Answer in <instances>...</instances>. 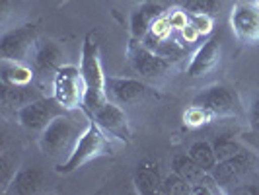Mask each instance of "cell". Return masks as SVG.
Returning <instances> with one entry per match:
<instances>
[{
	"label": "cell",
	"mask_w": 259,
	"mask_h": 195,
	"mask_svg": "<svg viewBox=\"0 0 259 195\" xmlns=\"http://www.w3.org/2000/svg\"><path fill=\"white\" fill-rule=\"evenodd\" d=\"M255 4H257V6H259V0H255Z\"/></svg>",
	"instance_id": "1f68e13d"
},
{
	"label": "cell",
	"mask_w": 259,
	"mask_h": 195,
	"mask_svg": "<svg viewBox=\"0 0 259 195\" xmlns=\"http://www.w3.org/2000/svg\"><path fill=\"white\" fill-rule=\"evenodd\" d=\"M82 131L84 129H80L78 123L68 113L55 117L51 123L39 133V150L53 160H61V158L65 160L66 156L72 152Z\"/></svg>",
	"instance_id": "3957f363"
},
{
	"label": "cell",
	"mask_w": 259,
	"mask_h": 195,
	"mask_svg": "<svg viewBox=\"0 0 259 195\" xmlns=\"http://www.w3.org/2000/svg\"><path fill=\"white\" fill-rule=\"evenodd\" d=\"M86 84L80 68L74 65H63L53 76V96L66 111L80 109L84 104Z\"/></svg>",
	"instance_id": "5b68a950"
},
{
	"label": "cell",
	"mask_w": 259,
	"mask_h": 195,
	"mask_svg": "<svg viewBox=\"0 0 259 195\" xmlns=\"http://www.w3.org/2000/svg\"><path fill=\"white\" fill-rule=\"evenodd\" d=\"M43 185V172L37 168H22L14 174L12 182L8 185L6 193L14 195H33Z\"/></svg>",
	"instance_id": "ac0fdd59"
},
{
	"label": "cell",
	"mask_w": 259,
	"mask_h": 195,
	"mask_svg": "<svg viewBox=\"0 0 259 195\" xmlns=\"http://www.w3.org/2000/svg\"><path fill=\"white\" fill-rule=\"evenodd\" d=\"M63 113H66V109L59 104V100L55 96L53 98H43L41 96L37 100H33L27 105H24L22 109H18L16 117H18V123L22 127L41 133L55 117L63 115Z\"/></svg>",
	"instance_id": "8992f818"
},
{
	"label": "cell",
	"mask_w": 259,
	"mask_h": 195,
	"mask_svg": "<svg viewBox=\"0 0 259 195\" xmlns=\"http://www.w3.org/2000/svg\"><path fill=\"white\" fill-rule=\"evenodd\" d=\"M80 72L86 84V94H84V104L82 109L86 111V115H92L98 107L109 100L107 90H105V82L107 76L102 66L100 59V45L96 41V33H88L84 43H82V53H80Z\"/></svg>",
	"instance_id": "6da1fadb"
},
{
	"label": "cell",
	"mask_w": 259,
	"mask_h": 195,
	"mask_svg": "<svg viewBox=\"0 0 259 195\" xmlns=\"http://www.w3.org/2000/svg\"><path fill=\"white\" fill-rule=\"evenodd\" d=\"M180 35H182V39H183V43H187V45H191V43H197L199 39L203 37L201 33H199V29L189 22L185 27H182L180 29Z\"/></svg>",
	"instance_id": "f1b7e54d"
},
{
	"label": "cell",
	"mask_w": 259,
	"mask_h": 195,
	"mask_svg": "<svg viewBox=\"0 0 259 195\" xmlns=\"http://www.w3.org/2000/svg\"><path fill=\"white\" fill-rule=\"evenodd\" d=\"M166 16H168V20H169V24H171V27H174V31H180L182 27H185L187 24H189V14L185 12L183 8H174V10L166 12Z\"/></svg>",
	"instance_id": "83f0119b"
},
{
	"label": "cell",
	"mask_w": 259,
	"mask_h": 195,
	"mask_svg": "<svg viewBox=\"0 0 259 195\" xmlns=\"http://www.w3.org/2000/svg\"><path fill=\"white\" fill-rule=\"evenodd\" d=\"M249 125L255 133H259V98L249 107Z\"/></svg>",
	"instance_id": "f546056e"
},
{
	"label": "cell",
	"mask_w": 259,
	"mask_h": 195,
	"mask_svg": "<svg viewBox=\"0 0 259 195\" xmlns=\"http://www.w3.org/2000/svg\"><path fill=\"white\" fill-rule=\"evenodd\" d=\"M162 14H164V8L160 4H156V2L141 4L135 12L131 14V37L141 41L150 31L156 18L162 16Z\"/></svg>",
	"instance_id": "5bb4252c"
},
{
	"label": "cell",
	"mask_w": 259,
	"mask_h": 195,
	"mask_svg": "<svg viewBox=\"0 0 259 195\" xmlns=\"http://www.w3.org/2000/svg\"><path fill=\"white\" fill-rule=\"evenodd\" d=\"M171 2H178V4H182L183 0H171Z\"/></svg>",
	"instance_id": "4dcf8cb0"
},
{
	"label": "cell",
	"mask_w": 259,
	"mask_h": 195,
	"mask_svg": "<svg viewBox=\"0 0 259 195\" xmlns=\"http://www.w3.org/2000/svg\"><path fill=\"white\" fill-rule=\"evenodd\" d=\"M105 133L94 119L88 117V123L84 131L80 133L76 144L72 148V152L66 156L63 162L57 164V174H72L78 168H82L84 164H88L92 160L100 158V156H107L113 152V146L107 141Z\"/></svg>",
	"instance_id": "7a4b0ae2"
},
{
	"label": "cell",
	"mask_w": 259,
	"mask_h": 195,
	"mask_svg": "<svg viewBox=\"0 0 259 195\" xmlns=\"http://www.w3.org/2000/svg\"><path fill=\"white\" fill-rule=\"evenodd\" d=\"M219 61H221V39L217 35H210L191 57L187 65V74L193 78L203 76L219 65Z\"/></svg>",
	"instance_id": "4fadbf2b"
},
{
	"label": "cell",
	"mask_w": 259,
	"mask_h": 195,
	"mask_svg": "<svg viewBox=\"0 0 259 195\" xmlns=\"http://www.w3.org/2000/svg\"><path fill=\"white\" fill-rule=\"evenodd\" d=\"M193 104L205 107L214 117L236 115L240 111V98H238V94L232 88L224 86V84H214V86L205 88L193 100Z\"/></svg>",
	"instance_id": "ba28073f"
},
{
	"label": "cell",
	"mask_w": 259,
	"mask_h": 195,
	"mask_svg": "<svg viewBox=\"0 0 259 195\" xmlns=\"http://www.w3.org/2000/svg\"><path fill=\"white\" fill-rule=\"evenodd\" d=\"M0 82L12 86H29L33 82V68L24 61L0 59Z\"/></svg>",
	"instance_id": "d6986e66"
},
{
	"label": "cell",
	"mask_w": 259,
	"mask_h": 195,
	"mask_svg": "<svg viewBox=\"0 0 259 195\" xmlns=\"http://www.w3.org/2000/svg\"><path fill=\"white\" fill-rule=\"evenodd\" d=\"M182 8L189 16H193V14H212L219 8V0H183Z\"/></svg>",
	"instance_id": "484cf974"
},
{
	"label": "cell",
	"mask_w": 259,
	"mask_h": 195,
	"mask_svg": "<svg viewBox=\"0 0 259 195\" xmlns=\"http://www.w3.org/2000/svg\"><path fill=\"white\" fill-rule=\"evenodd\" d=\"M160 183H162V174L160 166L154 160H143L137 172H135V187L137 191L143 195L158 193L160 191Z\"/></svg>",
	"instance_id": "e0dca14e"
},
{
	"label": "cell",
	"mask_w": 259,
	"mask_h": 195,
	"mask_svg": "<svg viewBox=\"0 0 259 195\" xmlns=\"http://www.w3.org/2000/svg\"><path fill=\"white\" fill-rule=\"evenodd\" d=\"M171 170H174L176 174H180L183 180H187V182L191 183V187L199 185V183L205 180V176L208 174V172H205V170L201 168L187 152H178V154L171 158Z\"/></svg>",
	"instance_id": "ffe728a7"
},
{
	"label": "cell",
	"mask_w": 259,
	"mask_h": 195,
	"mask_svg": "<svg viewBox=\"0 0 259 195\" xmlns=\"http://www.w3.org/2000/svg\"><path fill=\"white\" fill-rule=\"evenodd\" d=\"M257 162V156L253 154L251 150L244 148L238 154L230 156L226 160H221L212 168L210 174H212L214 182L219 183L222 193H232L238 185H242L255 172Z\"/></svg>",
	"instance_id": "277c9868"
},
{
	"label": "cell",
	"mask_w": 259,
	"mask_h": 195,
	"mask_svg": "<svg viewBox=\"0 0 259 195\" xmlns=\"http://www.w3.org/2000/svg\"><path fill=\"white\" fill-rule=\"evenodd\" d=\"M187 154L191 156L205 172H212V168L219 164V158H217V152L212 148V143H208V141H195L187 148Z\"/></svg>",
	"instance_id": "44dd1931"
},
{
	"label": "cell",
	"mask_w": 259,
	"mask_h": 195,
	"mask_svg": "<svg viewBox=\"0 0 259 195\" xmlns=\"http://www.w3.org/2000/svg\"><path fill=\"white\" fill-rule=\"evenodd\" d=\"M214 119V115L207 111L205 107H201V105L193 104L191 107H187V111L183 113V123L187 125V127H203V125H207Z\"/></svg>",
	"instance_id": "d4e9b609"
},
{
	"label": "cell",
	"mask_w": 259,
	"mask_h": 195,
	"mask_svg": "<svg viewBox=\"0 0 259 195\" xmlns=\"http://www.w3.org/2000/svg\"><path fill=\"white\" fill-rule=\"evenodd\" d=\"M189 22L199 29V33H201L203 37L210 35V33H212V29H214L212 14H193V16H189Z\"/></svg>",
	"instance_id": "4316f807"
},
{
	"label": "cell",
	"mask_w": 259,
	"mask_h": 195,
	"mask_svg": "<svg viewBox=\"0 0 259 195\" xmlns=\"http://www.w3.org/2000/svg\"><path fill=\"white\" fill-rule=\"evenodd\" d=\"M230 27L244 43H259V6L255 2L240 0L230 10Z\"/></svg>",
	"instance_id": "9c48e42d"
},
{
	"label": "cell",
	"mask_w": 259,
	"mask_h": 195,
	"mask_svg": "<svg viewBox=\"0 0 259 195\" xmlns=\"http://www.w3.org/2000/svg\"><path fill=\"white\" fill-rule=\"evenodd\" d=\"M37 45V29L35 26L14 27L6 31L0 39V57L2 59H14V61H26V57L35 49Z\"/></svg>",
	"instance_id": "30bf717a"
},
{
	"label": "cell",
	"mask_w": 259,
	"mask_h": 195,
	"mask_svg": "<svg viewBox=\"0 0 259 195\" xmlns=\"http://www.w3.org/2000/svg\"><path fill=\"white\" fill-rule=\"evenodd\" d=\"M212 148H214L217 158H219V162H221V160H226V158H230V156L238 154V152L244 150L246 146L240 143L238 139H234L232 135H219V137L212 141Z\"/></svg>",
	"instance_id": "603a6c76"
},
{
	"label": "cell",
	"mask_w": 259,
	"mask_h": 195,
	"mask_svg": "<svg viewBox=\"0 0 259 195\" xmlns=\"http://www.w3.org/2000/svg\"><path fill=\"white\" fill-rule=\"evenodd\" d=\"M127 55H129L135 70L144 78H160L171 70L169 61L160 57L150 47H146L139 39H131L129 47H127Z\"/></svg>",
	"instance_id": "52a82bcc"
},
{
	"label": "cell",
	"mask_w": 259,
	"mask_h": 195,
	"mask_svg": "<svg viewBox=\"0 0 259 195\" xmlns=\"http://www.w3.org/2000/svg\"><path fill=\"white\" fill-rule=\"evenodd\" d=\"M105 90L107 98L119 105L137 104L152 94V88L146 86L143 80L127 76H109L105 82Z\"/></svg>",
	"instance_id": "7c38bea8"
},
{
	"label": "cell",
	"mask_w": 259,
	"mask_h": 195,
	"mask_svg": "<svg viewBox=\"0 0 259 195\" xmlns=\"http://www.w3.org/2000/svg\"><path fill=\"white\" fill-rule=\"evenodd\" d=\"M33 65L39 72H57L63 66V49L55 41H43L35 45Z\"/></svg>",
	"instance_id": "9a60e30c"
},
{
	"label": "cell",
	"mask_w": 259,
	"mask_h": 195,
	"mask_svg": "<svg viewBox=\"0 0 259 195\" xmlns=\"http://www.w3.org/2000/svg\"><path fill=\"white\" fill-rule=\"evenodd\" d=\"M158 193L166 195H193V187L187 180H183L180 174H176L174 170L169 172L168 176L162 178L160 183V191Z\"/></svg>",
	"instance_id": "7402d4cb"
},
{
	"label": "cell",
	"mask_w": 259,
	"mask_h": 195,
	"mask_svg": "<svg viewBox=\"0 0 259 195\" xmlns=\"http://www.w3.org/2000/svg\"><path fill=\"white\" fill-rule=\"evenodd\" d=\"M152 51H156L160 57H164V59H166V61H169V63H176V61H180L183 55H185V51H187V49L183 47L178 39L168 37V39L158 41L154 47H152Z\"/></svg>",
	"instance_id": "cb8c5ba5"
},
{
	"label": "cell",
	"mask_w": 259,
	"mask_h": 195,
	"mask_svg": "<svg viewBox=\"0 0 259 195\" xmlns=\"http://www.w3.org/2000/svg\"><path fill=\"white\" fill-rule=\"evenodd\" d=\"M37 98H41V94L29 86H12V84L0 82V102H2L4 109L18 111Z\"/></svg>",
	"instance_id": "2e32d148"
},
{
	"label": "cell",
	"mask_w": 259,
	"mask_h": 195,
	"mask_svg": "<svg viewBox=\"0 0 259 195\" xmlns=\"http://www.w3.org/2000/svg\"><path fill=\"white\" fill-rule=\"evenodd\" d=\"M90 119H94L102 129L111 135L113 139H119L123 143H131V125H129V117L123 111V107L111 100H107L102 107H98L92 115H88Z\"/></svg>",
	"instance_id": "8fae6325"
}]
</instances>
